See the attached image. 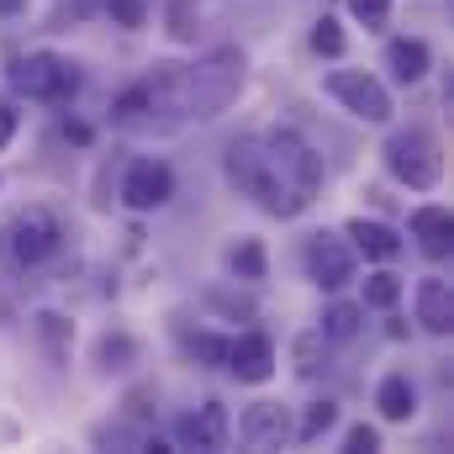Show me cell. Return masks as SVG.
Listing matches in <instances>:
<instances>
[{
	"label": "cell",
	"mask_w": 454,
	"mask_h": 454,
	"mask_svg": "<svg viewBox=\"0 0 454 454\" xmlns=\"http://www.w3.org/2000/svg\"><path fill=\"white\" fill-rule=\"evenodd\" d=\"M37 339H43V348L53 354V359H69V343H74V323L69 317H59V312H37Z\"/></svg>",
	"instance_id": "20"
},
{
	"label": "cell",
	"mask_w": 454,
	"mask_h": 454,
	"mask_svg": "<svg viewBox=\"0 0 454 454\" xmlns=\"http://www.w3.org/2000/svg\"><path fill=\"white\" fill-rule=\"evenodd\" d=\"M343 238L354 243V254H364V259H375V264H391V259L402 254V238H396V227L375 223V217H348Z\"/></svg>",
	"instance_id": "14"
},
{
	"label": "cell",
	"mask_w": 454,
	"mask_h": 454,
	"mask_svg": "<svg viewBox=\"0 0 454 454\" xmlns=\"http://www.w3.org/2000/svg\"><path fill=\"white\" fill-rule=\"evenodd\" d=\"M407 232L418 238V248H423V259H450V248H454V217H450V207H418L412 217H407Z\"/></svg>",
	"instance_id": "12"
},
{
	"label": "cell",
	"mask_w": 454,
	"mask_h": 454,
	"mask_svg": "<svg viewBox=\"0 0 454 454\" xmlns=\"http://www.w3.org/2000/svg\"><path fill=\"white\" fill-rule=\"evenodd\" d=\"M386 69H391L396 85H418V80L434 69V53H428L423 37H391V43H386Z\"/></svg>",
	"instance_id": "15"
},
{
	"label": "cell",
	"mask_w": 454,
	"mask_h": 454,
	"mask_svg": "<svg viewBox=\"0 0 454 454\" xmlns=\"http://www.w3.org/2000/svg\"><path fill=\"white\" fill-rule=\"evenodd\" d=\"M101 11L112 16L116 27H143L148 21V0H106Z\"/></svg>",
	"instance_id": "28"
},
{
	"label": "cell",
	"mask_w": 454,
	"mask_h": 454,
	"mask_svg": "<svg viewBox=\"0 0 454 454\" xmlns=\"http://www.w3.org/2000/svg\"><path fill=\"white\" fill-rule=\"evenodd\" d=\"M185 343V354L196 359V364H207V370H223L227 364V339L223 333H180Z\"/></svg>",
	"instance_id": "23"
},
{
	"label": "cell",
	"mask_w": 454,
	"mask_h": 454,
	"mask_svg": "<svg viewBox=\"0 0 454 454\" xmlns=\"http://www.w3.org/2000/svg\"><path fill=\"white\" fill-rule=\"evenodd\" d=\"M59 248H64V227H59V217L48 207H21L11 217V227H5V254H11L16 270H37Z\"/></svg>",
	"instance_id": "5"
},
{
	"label": "cell",
	"mask_w": 454,
	"mask_h": 454,
	"mask_svg": "<svg viewBox=\"0 0 454 454\" xmlns=\"http://www.w3.org/2000/svg\"><path fill=\"white\" fill-rule=\"evenodd\" d=\"M27 5H32V0H0V16H21Z\"/></svg>",
	"instance_id": "32"
},
{
	"label": "cell",
	"mask_w": 454,
	"mask_h": 454,
	"mask_svg": "<svg viewBox=\"0 0 454 454\" xmlns=\"http://www.w3.org/2000/svg\"><path fill=\"white\" fill-rule=\"evenodd\" d=\"M227 270H232V280H243V286H259V280L270 275L264 243H259V238H238V243L227 248Z\"/></svg>",
	"instance_id": "17"
},
{
	"label": "cell",
	"mask_w": 454,
	"mask_h": 454,
	"mask_svg": "<svg viewBox=\"0 0 454 454\" xmlns=\"http://www.w3.org/2000/svg\"><path fill=\"white\" fill-rule=\"evenodd\" d=\"M5 85H11L16 96H27V101L64 106V101H74V96H80V64H69V59H64V53H53V48H37V53L11 59Z\"/></svg>",
	"instance_id": "3"
},
{
	"label": "cell",
	"mask_w": 454,
	"mask_h": 454,
	"mask_svg": "<svg viewBox=\"0 0 454 454\" xmlns=\"http://www.w3.org/2000/svg\"><path fill=\"white\" fill-rule=\"evenodd\" d=\"M196 21H201V11L191 0H169V37L175 43H196Z\"/></svg>",
	"instance_id": "26"
},
{
	"label": "cell",
	"mask_w": 454,
	"mask_h": 454,
	"mask_svg": "<svg viewBox=\"0 0 454 454\" xmlns=\"http://www.w3.org/2000/svg\"><path fill=\"white\" fill-rule=\"evenodd\" d=\"M328 370V339L323 333H301L296 339V375L301 380H317Z\"/></svg>",
	"instance_id": "22"
},
{
	"label": "cell",
	"mask_w": 454,
	"mask_h": 454,
	"mask_svg": "<svg viewBox=\"0 0 454 454\" xmlns=\"http://www.w3.org/2000/svg\"><path fill=\"white\" fill-rule=\"evenodd\" d=\"M243 80H248V59L238 48H212L185 69L175 64V112L212 121L243 96Z\"/></svg>",
	"instance_id": "2"
},
{
	"label": "cell",
	"mask_w": 454,
	"mask_h": 454,
	"mask_svg": "<svg viewBox=\"0 0 454 454\" xmlns=\"http://www.w3.org/2000/svg\"><path fill=\"white\" fill-rule=\"evenodd\" d=\"M301 264H307V280L317 291H343L354 286L359 275V259H354V243L343 232H312L307 248H301Z\"/></svg>",
	"instance_id": "7"
},
{
	"label": "cell",
	"mask_w": 454,
	"mask_h": 454,
	"mask_svg": "<svg viewBox=\"0 0 454 454\" xmlns=\"http://www.w3.org/2000/svg\"><path fill=\"white\" fill-rule=\"evenodd\" d=\"M227 375H238L243 386H264L275 375V339L270 333H238L227 339Z\"/></svg>",
	"instance_id": "9"
},
{
	"label": "cell",
	"mask_w": 454,
	"mask_h": 454,
	"mask_svg": "<svg viewBox=\"0 0 454 454\" xmlns=\"http://www.w3.org/2000/svg\"><path fill=\"white\" fill-rule=\"evenodd\" d=\"M380 450V428H370V423H354L348 434H343V454H375Z\"/></svg>",
	"instance_id": "29"
},
{
	"label": "cell",
	"mask_w": 454,
	"mask_h": 454,
	"mask_svg": "<svg viewBox=\"0 0 454 454\" xmlns=\"http://www.w3.org/2000/svg\"><path fill=\"white\" fill-rule=\"evenodd\" d=\"M323 90L339 101L348 116H359V121H370V127H386L391 121V90L370 74V69H333L328 80H323Z\"/></svg>",
	"instance_id": "6"
},
{
	"label": "cell",
	"mask_w": 454,
	"mask_h": 454,
	"mask_svg": "<svg viewBox=\"0 0 454 454\" xmlns=\"http://www.w3.org/2000/svg\"><path fill=\"white\" fill-rule=\"evenodd\" d=\"M101 5H106V0H74V16H96Z\"/></svg>",
	"instance_id": "31"
},
{
	"label": "cell",
	"mask_w": 454,
	"mask_h": 454,
	"mask_svg": "<svg viewBox=\"0 0 454 454\" xmlns=\"http://www.w3.org/2000/svg\"><path fill=\"white\" fill-rule=\"evenodd\" d=\"M418 323H423V333H434V339H450L454 333V291H450V280H439V275L418 280Z\"/></svg>",
	"instance_id": "13"
},
{
	"label": "cell",
	"mask_w": 454,
	"mask_h": 454,
	"mask_svg": "<svg viewBox=\"0 0 454 454\" xmlns=\"http://www.w3.org/2000/svg\"><path fill=\"white\" fill-rule=\"evenodd\" d=\"M227 434H232V423H227V407H223V402H201L196 412H185V418L175 423L180 450H201V454L227 450Z\"/></svg>",
	"instance_id": "10"
},
{
	"label": "cell",
	"mask_w": 454,
	"mask_h": 454,
	"mask_svg": "<svg viewBox=\"0 0 454 454\" xmlns=\"http://www.w3.org/2000/svg\"><path fill=\"white\" fill-rule=\"evenodd\" d=\"M291 434H296V428H291V418H286L280 402H254V407H243V418H238V439H243L248 450H280Z\"/></svg>",
	"instance_id": "11"
},
{
	"label": "cell",
	"mask_w": 454,
	"mask_h": 454,
	"mask_svg": "<svg viewBox=\"0 0 454 454\" xmlns=\"http://www.w3.org/2000/svg\"><path fill=\"white\" fill-rule=\"evenodd\" d=\"M380 159H386L391 180L407 185V191H434L444 180V148H439V137L428 127H396L386 137Z\"/></svg>",
	"instance_id": "4"
},
{
	"label": "cell",
	"mask_w": 454,
	"mask_h": 454,
	"mask_svg": "<svg viewBox=\"0 0 454 454\" xmlns=\"http://www.w3.org/2000/svg\"><path fill=\"white\" fill-rule=\"evenodd\" d=\"M359 323H364V307H354V301H333L328 312H323V339L328 343H348V339H359Z\"/></svg>",
	"instance_id": "19"
},
{
	"label": "cell",
	"mask_w": 454,
	"mask_h": 454,
	"mask_svg": "<svg viewBox=\"0 0 454 454\" xmlns=\"http://www.w3.org/2000/svg\"><path fill=\"white\" fill-rule=\"evenodd\" d=\"M343 48H348L343 27L333 21V16H317V21H312V53H323V59H339Z\"/></svg>",
	"instance_id": "25"
},
{
	"label": "cell",
	"mask_w": 454,
	"mask_h": 454,
	"mask_svg": "<svg viewBox=\"0 0 454 454\" xmlns=\"http://www.w3.org/2000/svg\"><path fill=\"white\" fill-rule=\"evenodd\" d=\"M333 423H339V402H328V396H323V402H312V407H307V418H301V428H296L291 439H301V444H317V439H323Z\"/></svg>",
	"instance_id": "24"
},
{
	"label": "cell",
	"mask_w": 454,
	"mask_h": 454,
	"mask_svg": "<svg viewBox=\"0 0 454 454\" xmlns=\"http://www.w3.org/2000/svg\"><path fill=\"white\" fill-rule=\"evenodd\" d=\"M96 364H101L106 375H121V370H132V364H137V343L127 339L121 328L101 333V339H96Z\"/></svg>",
	"instance_id": "18"
},
{
	"label": "cell",
	"mask_w": 454,
	"mask_h": 454,
	"mask_svg": "<svg viewBox=\"0 0 454 454\" xmlns=\"http://www.w3.org/2000/svg\"><path fill=\"white\" fill-rule=\"evenodd\" d=\"M116 196H121L127 212H159V207L175 201V169L164 159H132L121 185H116Z\"/></svg>",
	"instance_id": "8"
},
{
	"label": "cell",
	"mask_w": 454,
	"mask_h": 454,
	"mask_svg": "<svg viewBox=\"0 0 454 454\" xmlns=\"http://www.w3.org/2000/svg\"><path fill=\"white\" fill-rule=\"evenodd\" d=\"M396 301H402V280H396L391 270L364 275V307H370V312H396Z\"/></svg>",
	"instance_id": "21"
},
{
	"label": "cell",
	"mask_w": 454,
	"mask_h": 454,
	"mask_svg": "<svg viewBox=\"0 0 454 454\" xmlns=\"http://www.w3.org/2000/svg\"><path fill=\"white\" fill-rule=\"evenodd\" d=\"M375 407H380L386 423H412V418H418V386H412L402 370H391V375L375 386Z\"/></svg>",
	"instance_id": "16"
},
{
	"label": "cell",
	"mask_w": 454,
	"mask_h": 454,
	"mask_svg": "<svg viewBox=\"0 0 454 454\" xmlns=\"http://www.w3.org/2000/svg\"><path fill=\"white\" fill-rule=\"evenodd\" d=\"M11 137H16V112H11V106L0 101V148H5Z\"/></svg>",
	"instance_id": "30"
},
{
	"label": "cell",
	"mask_w": 454,
	"mask_h": 454,
	"mask_svg": "<svg viewBox=\"0 0 454 454\" xmlns=\"http://www.w3.org/2000/svg\"><path fill=\"white\" fill-rule=\"evenodd\" d=\"M223 169L238 196H248L259 212H270L280 223L301 217L323 191V153L291 127H264V132L232 137L223 153Z\"/></svg>",
	"instance_id": "1"
},
{
	"label": "cell",
	"mask_w": 454,
	"mask_h": 454,
	"mask_svg": "<svg viewBox=\"0 0 454 454\" xmlns=\"http://www.w3.org/2000/svg\"><path fill=\"white\" fill-rule=\"evenodd\" d=\"M343 5H348V16H354L359 27H370V32L391 21V0H343Z\"/></svg>",
	"instance_id": "27"
}]
</instances>
